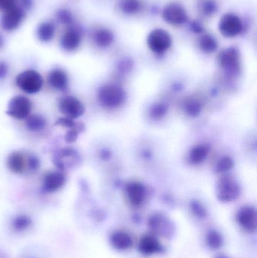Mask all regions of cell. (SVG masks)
<instances>
[{
	"instance_id": "obj_1",
	"label": "cell",
	"mask_w": 257,
	"mask_h": 258,
	"mask_svg": "<svg viewBox=\"0 0 257 258\" xmlns=\"http://www.w3.org/2000/svg\"><path fill=\"white\" fill-rule=\"evenodd\" d=\"M17 86L27 94L38 93L43 86V78L34 70H26L20 73L15 80Z\"/></svg>"
},
{
	"instance_id": "obj_2",
	"label": "cell",
	"mask_w": 257,
	"mask_h": 258,
	"mask_svg": "<svg viewBox=\"0 0 257 258\" xmlns=\"http://www.w3.org/2000/svg\"><path fill=\"white\" fill-rule=\"evenodd\" d=\"M98 97L101 105L108 108H114L123 103L125 92L119 86L107 85L100 89Z\"/></svg>"
},
{
	"instance_id": "obj_3",
	"label": "cell",
	"mask_w": 257,
	"mask_h": 258,
	"mask_svg": "<svg viewBox=\"0 0 257 258\" xmlns=\"http://www.w3.org/2000/svg\"><path fill=\"white\" fill-rule=\"evenodd\" d=\"M33 108L31 101L24 95H16L11 98L6 113L8 116L16 119H27Z\"/></svg>"
},
{
	"instance_id": "obj_4",
	"label": "cell",
	"mask_w": 257,
	"mask_h": 258,
	"mask_svg": "<svg viewBox=\"0 0 257 258\" xmlns=\"http://www.w3.org/2000/svg\"><path fill=\"white\" fill-rule=\"evenodd\" d=\"M148 47L151 51L156 54H162L172 46L170 35L163 29H155L148 34Z\"/></svg>"
},
{
	"instance_id": "obj_5",
	"label": "cell",
	"mask_w": 257,
	"mask_h": 258,
	"mask_svg": "<svg viewBox=\"0 0 257 258\" xmlns=\"http://www.w3.org/2000/svg\"><path fill=\"white\" fill-rule=\"evenodd\" d=\"M219 30L225 37L233 38L238 36L243 30L241 18L235 14L226 13L219 21Z\"/></svg>"
},
{
	"instance_id": "obj_6",
	"label": "cell",
	"mask_w": 257,
	"mask_h": 258,
	"mask_svg": "<svg viewBox=\"0 0 257 258\" xmlns=\"http://www.w3.org/2000/svg\"><path fill=\"white\" fill-rule=\"evenodd\" d=\"M58 107L63 116L75 120L81 117L85 111L84 104L81 101L71 95L62 98L59 101Z\"/></svg>"
},
{
	"instance_id": "obj_7",
	"label": "cell",
	"mask_w": 257,
	"mask_h": 258,
	"mask_svg": "<svg viewBox=\"0 0 257 258\" xmlns=\"http://www.w3.org/2000/svg\"><path fill=\"white\" fill-rule=\"evenodd\" d=\"M217 194L219 200L223 203L234 201L239 197V185L232 177H223L217 185Z\"/></svg>"
},
{
	"instance_id": "obj_8",
	"label": "cell",
	"mask_w": 257,
	"mask_h": 258,
	"mask_svg": "<svg viewBox=\"0 0 257 258\" xmlns=\"http://www.w3.org/2000/svg\"><path fill=\"white\" fill-rule=\"evenodd\" d=\"M162 18L167 24L174 26H181L188 20L186 9L179 3L167 4L163 9Z\"/></svg>"
},
{
	"instance_id": "obj_9",
	"label": "cell",
	"mask_w": 257,
	"mask_h": 258,
	"mask_svg": "<svg viewBox=\"0 0 257 258\" xmlns=\"http://www.w3.org/2000/svg\"><path fill=\"white\" fill-rule=\"evenodd\" d=\"M24 15V11L17 6L6 11L1 19L2 28L6 31H14L22 23Z\"/></svg>"
},
{
	"instance_id": "obj_10",
	"label": "cell",
	"mask_w": 257,
	"mask_h": 258,
	"mask_svg": "<svg viewBox=\"0 0 257 258\" xmlns=\"http://www.w3.org/2000/svg\"><path fill=\"white\" fill-rule=\"evenodd\" d=\"M66 182V174L63 171H49L44 176L42 189L45 192H54L61 189Z\"/></svg>"
},
{
	"instance_id": "obj_11",
	"label": "cell",
	"mask_w": 257,
	"mask_h": 258,
	"mask_svg": "<svg viewBox=\"0 0 257 258\" xmlns=\"http://www.w3.org/2000/svg\"><path fill=\"white\" fill-rule=\"evenodd\" d=\"M238 224L249 232H255L257 227V214L256 209L251 206L241 208L236 215Z\"/></svg>"
},
{
	"instance_id": "obj_12",
	"label": "cell",
	"mask_w": 257,
	"mask_h": 258,
	"mask_svg": "<svg viewBox=\"0 0 257 258\" xmlns=\"http://www.w3.org/2000/svg\"><path fill=\"white\" fill-rule=\"evenodd\" d=\"M219 63L225 70L235 72L239 68V54L235 48H229L220 53Z\"/></svg>"
},
{
	"instance_id": "obj_13",
	"label": "cell",
	"mask_w": 257,
	"mask_h": 258,
	"mask_svg": "<svg viewBox=\"0 0 257 258\" xmlns=\"http://www.w3.org/2000/svg\"><path fill=\"white\" fill-rule=\"evenodd\" d=\"M49 86L56 90L65 92L69 87V78L63 70L55 68L51 70L48 75Z\"/></svg>"
},
{
	"instance_id": "obj_14",
	"label": "cell",
	"mask_w": 257,
	"mask_h": 258,
	"mask_svg": "<svg viewBox=\"0 0 257 258\" xmlns=\"http://www.w3.org/2000/svg\"><path fill=\"white\" fill-rule=\"evenodd\" d=\"M81 42V34L79 30L70 28L62 36L60 45L65 51H73L79 47Z\"/></svg>"
},
{
	"instance_id": "obj_15",
	"label": "cell",
	"mask_w": 257,
	"mask_h": 258,
	"mask_svg": "<svg viewBox=\"0 0 257 258\" xmlns=\"http://www.w3.org/2000/svg\"><path fill=\"white\" fill-rule=\"evenodd\" d=\"M127 194L130 202L134 206H140L146 197V189L142 183L131 182L127 186Z\"/></svg>"
},
{
	"instance_id": "obj_16",
	"label": "cell",
	"mask_w": 257,
	"mask_h": 258,
	"mask_svg": "<svg viewBox=\"0 0 257 258\" xmlns=\"http://www.w3.org/2000/svg\"><path fill=\"white\" fill-rule=\"evenodd\" d=\"M138 249L141 254L152 255L161 251V244L155 238L150 236H144L139 242Z\"/></svg>"
},
{
	"instance_id": "obj_17",
	"label": "cell",
	"mask_w": 257,
	"mask_h": 258,
	"mask_svg": "<svg viewBox=\"0 0 257 258\" xmlns=\"http://www.w3.org/2000/svg\"><path fill=\"white\" fill-rule=\"evenodd\" d=\"M7 167L14 174H21L26 168V159L21 152H13L7 158Z\"/></svg>"
},
{
	"instance_id": "obj_18",
	"label": "cell",
	"mask_w": 257,
	"mask_h": 258,
	"mask_svg": "<svg viewBox=\"0 0 257 258\" xmlns=\"http://www.w3.org/2000/svg\"><path fill=\"white\" fill-rule=\"evenodd\" d=\"M110 242L113 248L121 251L128 249L132 245L131 236L124 232H116L112 234Z\"/></svg>"
},
{
	"instance_id": "obj_19",
	"label": "cell",
	"mask_w": 257,
	"mask_h": 258,
	"mask_svg": "<svg viewBox=\"0 0 257 258\" xmlns=\"http://www.w3.org/2000/svg\"><path fill=\"white\" fill-rule=\"evenodd\" d=\"M114 36L111 30L106 28L97 30L93 35L94 42L98 46L106 48L110 46L113 42Z\"/></svg>"
},
{
	"instance_id": "obj_20",
	"label": "cell",
	"mask_w": 257,
	"mask_h": 258,
	"mask_svg": "<svg viewBox=\"0 0 257 258\" xmlns=\"http://www.w3.org/2000/svg\"><path fill=\"white\" fill-rule=\"evenodd\" d=\"M55 33L54 24L49 21H45L39 24L36 31L38 39L42 42H48L52 40Z\"/></svg>"
},
{
	"instance_id": "obj_21",
	"label": "cell",
	"mask_w": 257,
	"mask_h": 258,
	"mask_svg": "<svg viewBox=\"0 0 257 258\" xmlns=\"http://www.w3.org/2000/svg\"><path fill=\"white\" fill-rule=\"evenodd\" d=\"M46 125V119L40 114L30 115L26 119V127L30 132H40L44 130Z\"/></svg>"
},
{
	"instance_id": "obj_22",
	"label": "cell",
	"mask_w": 257,
	"mask_h": 258,
	"mask_svg": "<svg viewBox=\"0 0 257 258\" xmlns=\"http://www.w3.org/2000/svg\"><path fill=\"white\" fill-rule=\"evenodd\" d=\"M209 152V147L207 145H198L190 152V161L193 164H200L205 160Z\"/></svg>"
},
{
	"instance_id": "obj_23",
	"label": "cell",
	"mask_w": 257,
	"mask_h": 258,
	"mask_svg": "<svg viewBox=\"0 0 257 258\" xmlns=\"http://www.w3.org/2000/svg\"><path fill=\"white\" fill-rule=\"evenodd\" d=\"M207 245L211 249L217 250L221 248L223 244V239L221 235L216 230H209L205 237Z\"/></svg>"
},
{
	"instance_id": "obj_24",
	"label": "cell",
	"mask_w": 257,
	"mask_h": 258,
	"mask_svg": "<svg viewBox=\"0 0 257 258\" xmlns=\"http://www.w3.org/2000/svg\"><path fill=\"white\" fill-rule=\"evenodd\" d=\"M119 7L124 13L134 15L141 9V3L140 0H121Z\"/></svg>"
},
{
	"instance_id": "obj_25",
	"label": "cell",
	"mask_w": 257,
	"mask_h": 258,
	"mask_svg": "<svg viewBox=\"0 0 257 258\" xmlns=\"http://www.w3.org/2000/svg\"><path fill=\"white\" fill-rule=\"evenodd\" d=\"M199 46L202 51L205 53H212L216 51L218 46L217 40L211 35L205 34L201 37Z\"/></svg>"
},
{
	"instance_id": "obj_26",
	"label": "cell",
	"mask_w": 257,
	"mask_h": 258,
	"mask_svg": "<svg viewBox=\"0 0 257 258\" xmlns=\"http://www.w3.org/2000/svg\"><path fill=\"white\" fill-rule=\"evenodd\" d=\"M57 21L63 25H70L73 21V16L70 11L66 9H61L56 14Z\"/></svg>"
},
{
	"instance_id": "obj_27",
	"label": "cell",
	"mask_w": 257,
	"mask_h": 258,
	"mask_svg": "<svg viewBox=\"0 0 257 258\" xmlns=\"http://www.w3.org/2000/svg\"><path fill=\"white\" fill-rule=\"evenodd\" d=\"M84 129V125L82 123L78 122L76 126L69 128L65 135V141L67 143H73L78 139V135L83 132Z\"/></svg>"
},
{
	"instance_id": "obj_28",
	"label": "cell",
	"mask_w": 257,
	"mask_h": 258,
	"mask_svg": "<svg viewBox=\"0 0 257 258\" xmlns=\"http://www.w3.org/2000/svg\"><path fill=\"white\" fill-rule=\"evenodd\" d=\"M201 11L205 15H211L217 10V5L214 0H205L201 5Z\"/></svg>"
},
{
	"instance_id": "obj_29",
	"label": "cell",
	"mask_w": 257,
	"mask_h": 258,
	"mask_svg": "<svg viewBox=\"0 0 257 258\" xmlns=\"http://www.w3.org/2000/svg\"><path fill=\"white\" fill-rule=\"evenodd\" d=\"M167 107L164 104H155L151 110V116L154 119H160L167 113Z\"/></svg>"
},
{
	"instance_id": "obj_30",
	"label": "cell",
	"mask_w": 257,
	"mask_h": 258,
	"mask_svg": "<svg viewBox=\"0 0 257 258\" xmlns=\"http://www.w3.org/2000/svg\"><path fill=\"white\" fill-rule=\"evenodd\" d=\"M233 167V162L229 157H224L220 159L217 165V171L218 172H226Z\"/></svg>"
},
{
	"instance_id": "obj_31",
	"label": "cell",
	"mask_w": 257,
	"mask_h": 258,
	"mask_svg": "<svg viewBox=\"0 0 257 258\" xmlns=\"http://www.w3.org/2000/svg\"><path fill=\"white\" fill-rule=\"evenodd\" d=\"M77 124H78V122H75V119L63 116V117L59 118V119L56 121L54 125L69 129L76 126Z\"/></svg>"
},
{
	"instance_id": "obj_32",
	"label": "cell",
	"mask_w": 257,
	"mask_h": 258,
	"mask_svg": "<svg viewBox=\"0 0 257 258\" xmlns=\"http://www.w3.org/2000/svg\"><path fill=\"white\" fill-rule=\"evenodd\" d=\"M186 110L190 116H196L200 113L201 110H202V105L198 101H190L186 106Z\"/></svg>"
},
{
	"instance_id": "obj_33",
	"label": "cell",
	"mask_w": 257,
	"mask_h": 258,
	"mask_svg": "<svg viewBox=\"0 0 257 258\" xmlns=\"http://www.w3.org/2000/svg\"><path fill=\"white\" fill-rule=\"evenodd\" d=\"M27 166H28L30 171H38L41 166L40 160L37 156L31 155V156H29L28 160H27Z\"/></svg>"
},
{
	"instance_id": "obj_34",
	"label": "cell",
	"mask_w": 257,
	"mask_h": 258,
	"mask_svg": "<svg viewBox=\"0 0 257 258\" xmlns=\"http://www.w3.org/2000/svg\"><path fill=\"white\" fill-rule=\"evenodd\" d=\"M192 209H193V212H194L196 216L204 218L206 215V211L204 209L203 206L197 202L192 203Z\"/></svg>"
},
{
	"instance_id": "obj_35",
	"label": "cell",
	"mask_w": 257,
	"mask_h": 258,
	"mask_svg": "<svg viewBox=\"0 0 257 258\" xmlns=\"http://www.w3.org/2000/svg\"><path fill=\"white\" fill-rule=\"evenodd\" d=\"M17 0H0V11L6 12L17 6Z\"/></svg>"
},
{
	"instance_id": "obj_36",
	"label": "cell",
	"mask_w": 257,
	"mask_h": 258,
	"mask_svg": "<svg viewBox=\"0 0 257 258\" xmlns=\"http://www.w3.org/2000/svg\"><path fill=\"white\" fill-rule=\"evenodd\" d=\"M9 73V67L5 62H0V80L5 78Z\"/></svg>"
},
{
	"instance_id": "obj_37",
	"label": "cell",
	"mask_w": 257,
	"mask_h": 258,
	"mask_svg": "<svg viewBox=\"0 0 257 258\" xmlns=\"http://www.w3.org/2000/svg\"><path fill=\"white\" fill-rule=\"evenodd\" d=\"M191 27L193 31L196 32V33H200L203 32V28H202V25L199 22H196V21L192 23Z\"/></svg>"
},
{
	"instance_id": "obj_38",
	"label": "cell",
	"mask_w": 257,
	"mask_h": 258,
	"mask_svg": "<svg viewBox=\"0 0 257 258\" xmlns=\"http://www.w3.org/2000/svg\"><path fill=\"white\" fill-rule=\"evenodd\" d=\"M21 1H22L23 4H24V7L27 8V9L31 7L32 0H21Z\"/></svg>"
},
{
	"instance_id": "obj_39",
	"label": "cell",
	"mask_w": 257,
	"mask_h": 258,
	"mask_svg": "<svg viewBox=\"0 0 257 258\" xmlns=\"http://www.w3.org/2000/svg\"><path fill=\"white\" fill-rule=\"evenodd\" d=\"M5 45V40L4 39H3V36H2V35H0V49H2V48L4 47Z\"/></svg>"
},
{
	"instance_id": "obj_40",
	"label": "cell",
	"mask_w": 257,
	"mask_h": 258,
	"mask_svg": "<svg viewBox=\"0 0 257 258\" xmlns=\"http://www.w3.org/2000/svg\"><path fill=\"white\" fill-rule=\"evenodd\" d=\"M217 258H228V257H217Z\"/></svg>"
}]
</instances>
